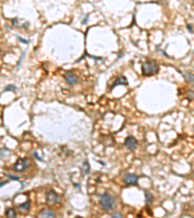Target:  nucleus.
<instances>
[{
  "mask_svg": "<svg viewBox=\"0 0 194 218\" xmlns=\"http://www.w3.org/2000/svg\"><path fill=\"white\" fill-rule=\"evenodd\" d=\"M159 71V66L157 62L152 59H148L142 65V73L144 76H153Z\"/></svg>",
  "mask_w": 194,
  "mask_h": 218,
  "instance_id": "obj_1",
  "label": "nucleus"
},
{
  "mask_svg": "<svg viewBox=\"0 0 194 218\" xmlns=\"http://www.w3.org/2000/svg\"><path fill=\"white\" fill-rule=\"evenodd\" d=\"M99 202H100V206L101 208L104 210H112L115 208V199L113 196H111L108 193L102 194L99 197Z\"/></svg>",
  "mask_w": 194,
  "mask_h": 218,
  "instance_id": "obj_2",
  "label": "nucleus"
},
{
  "mask_svg": "<svg viewBox=\"0 0 194 218\" xmlns=\"http://www.w3.org/2000/svg\"><path fill=\"white\" fill-rule=\"evenodd\" d=\"M29 166H30V162L27 158H20L14 164V170L16 172H24Z\"/></svg>",
  "mask_w": 194,
  "mask_h": 218,
  "instance_id": "obj_3",
  "label": "nucleus"
},
{
  "mask_svg": "<svg viewBox=\"0 0 194 218\" xmlns=\"http://www.w3.org/2000/svg\"><path fill=\"white\" fill-rule=\"evenodd\" d=\"M59 195H58L56 191L53 190H50L47 192L46 194V200L48 204H56L58 201H59Z\"/></svg>",
  "mask_w": 194,
  "mask_h": 218,
  "instance_id": "obj_4",
  "label": "nucleus"
},
{
  "mask_svg": "<svg viewBox=\"0 0 194 218\" xmlns=\"http://www.w3.org/2000/svg\"><path fill=\"white\" fill-rule=\"evenodd\" d=\"M124 145L127 147L128 149L130 150H135L138 146V141L134 138L133 136H128L125 139V142H124Z\"/></svg>",
  "mask_w": 194,
  "mask_h": 218,
  "instance_id": "obj_5",
  "label": "nucleus"
},
{
  "mask_svg": "<svg viewBox=\"0 0 194 218\" xmlns=\"http://www.w3.org/2000/svg\"><path fill=\"white\" fill-rule=\"evenodd\" d=\"M123 180L126 186L136 185L138 183V176L136 175H134V173H127V175L124 176Z\"/></svg>",
  "mask_w": 194,
  "mask_h": 218,
  "instance_id": "obj_6",
  "label": "nucleus"
},
{
  "mask_svg": "<svg viewBox=\"0 0 194 218\" xmlns=\"http://www.w3.org/2000/svg\"><path fill=\"white\" fill-rule=\"evenodd\" d=\"M65 80H66L67 83H69V84H76L77 83H78V77L72 72L66 73V75H65Z\"/></svg>",
  "mask_w": 194,
  "mask_h": 218,
  "instance_id": "obj_7",
  "label": "nucleus"
},
{
  "mask_svg": "<svg viewBox=\"0 0 194 218\" xmlns=\"http://www.w3.org/2000/svg\"><path fill=\"white\" fill-rule=\"evenodd\" d=\"M39 218H56V213H54L52 209H43L41 212L39 213Z\"/></svg>",
  "mask_w": 194,
  "mask_h": 218,
  "instance_id": "obj_8",
  "label": "nucleus"
},
{
  "mask_svg": "<svg viewBox=\"0 0 194 218\" xmlns=\"http://www.w3.org/2000/svg\"><path fill=\"white\" fill-rule=\"evenodd\" d=\"M128 86V82H127V80H126V78L124 77V76H122V77H119L118 79L116 80V82L112 84V86H111V89H113V88H115L116 86Z\"/></svg>",
  "mask_w": 194,
  "mask_h": 218,
  "instance_id": "obj_9",
  "label": "nucleus"
},
{
  "mask_svg": "<svg viewBox=\"0 0 194 218\" xmlns=\"http://www.w3.org/2000/svg\"><path fill=\"white\" fill-rule=\"evenodd\" d=\"M81 171H82L83 175H87V173L90 172V167H89V162L87 161L83 162V164L82 165V167H81Z\"/></svg>",
  "mask_w": 194,
  "mask_h": 218,
  "instance_id": "obj_10",
  "label": "nucleus"
},
{
  "mask_svg": "<svg viewBox=\"0 0 194 218\" xmlns=\"http://www.w3.org/2000/svg\"><path fill=\"white\" fill-rule=\"evenodd\" d=\"M5 215H6V218H16V216H17L16 210H15L14 208H8L6 210Z\"/></svg>",
  "mask_w": 194,
  "mask_h": 218,
  "instance_id": "obj_11",
  "label": "nucleus"
},
{
  "mask_svg": "<svg viewBox=\"0 0 194 218\" xmlns=\"http://www.w3.org/2000/svg\"><path fill=\"white\" fill-rule=\"evenodd\" d=\"M29 208H30V202H29V201L25 202L24 204H23V205H20V206H19V208L23 209V211H27V210L29 209Z\"/></svg>",
  "mask_w": 194,
  "mask_h": 218,
  "instance_id": "obj_12",
  "label": "nucleus"
},
{
  "mask_svg": "<svg viewBox=\"0 0 194 218\" xmlns=\"http://www.w3.org/2000/svg\"><path fill=\"white\" fill-rule=\"evenodd\" d=\"M145 194H146V203H147V204H149V203H152V199H153L152 194H149V192H147V191L145 192Z\"/></svg>",
  "mask_w": 194,
  "mask_h": 218,
  "instance_id": "obj_13",
  "label": "nucleus"
},
{
  "mask_svg": "<svg viewBox=\"0 0 194 218\" xmlns=\"http://www.w3.org/2000/svg\"><path fill=\"white\" fill-rule=\"evenodd\" d=\"M17 87L15 86H12V84H9L4 88V91H16Z\"/></svg>",
  "mask_w": 194,
  "mask_h": 218,
  "instance_id": "obj_14",
  "label": "nucleus"
},
{
  "mask_svg": "<svg viewBox=\"0 0 194 218\" xmlns=\"http://www.w3.org/2000/svg\"><path fill=\"white\" fill-rule=\"evenodd\" d=\"M184 76L186 77V80H187L189 83H193V75L192 74L186 73V74H184Z\"/></svg>",
  "mask_w": 194,
  "mask_h": 218,
  "instance_id": "obj_15",
  "label": "nucleus"
},
{
  "mask_svg": "<svg viewBox=\"0 0 194 218\" xmlns=\"http://www.w3.org/2000/svg\"><path fill=\"white\" fill-rule=\"evenodd\" d=\"M112 218H122V215L119 212H116L112 214Z\"/></svg>",
  "mask_w": 194,
  "mask_h": 218,
  "instance_id": "obj_16",
  "label": "nucleus"
},
{
  "mask_svg": "<svg viewBox=\"0 0 194 218\" xmlns=\"http://www.w3.org/2000/svg\"><path fill=\"white\" fill-rule=\"evenodd\" d=\"M186 27H187L188 31H189L190 33H193V26H192V24H190V23L186 24Z\"/></svg>",
  "mask_w": 194,
  "mask_h": 218,
  "instance_id": "obj_17",
  "label": "nucleus"
},
{
  "mask_svg": "<svg viewBox=\"0 0 194 218\" xmlns=\"http://www.w3.org/2000/svg\"><path fill=\"white\" fill-rule=\"evenodd\" d=\"M18 39H19L21 43H24V44H28V43H29V41H26V40L23 39V38H21V37H19V36H18Z\"/></svg>",
  "mask_w": 194,
  "mask_h": 218,
  "instance_id": "obj_18",
  "label": "nucleus"
},
{
  "mask_svg": "<svg viewBox=\"0 0 194 218\" xmlns=\"http://www.w3.org/2000/svg\"><path fill=\"white\" fill-rule=\"evenodd\" d=\"M7 176H8L9 178H14L15 180H20V179H19V177H18V176H12V175H7Z\"/></svg>",
  "mask_w": 194,
  "mask_h": 218,
  "instance_id": "obj_19",
  "label": "nucleus"
},
{
  "mask_svg": "<svg viewBox=\"0 0 194 218\" xmlns=\"http://www.w3.org/2000/svg\"><path fill=\"white\" fill-rule=\"evenodd\" d=\"M34 156H35L36 158H37V159H39V160H41V161L43 160V159H42V158H40V157L38 156V154H37V152H34Z\"/></svg>",
  "mask_w": 194,
  "mask_h": 218,
  "instance_id": "obj_20",
  "label": "nucleus"
},
{
  "mask_svg": "<svg viewBox=\"0 0 194 218\" xmlns=\"http://www.w3.org/2000/svg\"><path fill=\"white\" fill-rule=\"evenodd\" d=\"M5 184H7V182H1V183H0V187H1V186H4Z\"/></svg>",
  "mask_w": 194,
  "mask_h": 218,
  "instance_id": "obj_21",
  "label": "nucleus"
}]
</instances>
